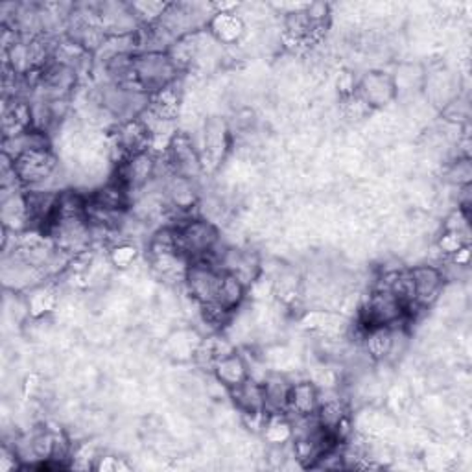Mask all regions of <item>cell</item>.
<instances>
[{
	"instance_id": "6da1fadb",
	"label": "cell",
	"mask_w": 472,
	"mask_h": 472,
	"mask_svg": "<svg viewBox=\"0 0 472 472\" xmlns=\"http://www.w3.org/2000/svg\"><path fill=\"white\" fill-rule=\"evenodd\" d=\"M176 241L180 253L190 262L218 261L220 253L216 251L220 244L218 229L201 218H187L185 221H180L176 227Z\"/></svg>"
},
{
	"instance_id": "7a4b0ae2",
	"label": "cell",
	"mask_w": 472,
	"mask_h": 472,
	"mask_svg": "<svg viewBox=\"0 0 472 472\" xmlns=\"http://www.w3.org/2000/svg\"><path fill=\"white\" fill-rule=\"evenodd\" d=\"M178 67L167 50H146L133 56V77L135 87L142 93H159L172 86L178 76Z\"/></svg>"
},
{
	"instance_id": "3957f363",
	"label": "cell",
	"mask_w": 472,
	"mask_h": 472,
	"mask_svg": "<svg viewBox=\"0 0 472 472\" xmlns=\"http://www.w3.org/2000/svg\"><path fill=\"white\" fill-rule=\"evenodd\" d=\"M406 318V306L385 290H375L360 308V327L364 331L378 327H397Z\"/></svg>"
},
{
	"instance_id": "277c9868",
	"label": "cell",
	"mask_w": 472,
	"mask_h": 472,
	"mask_svg": "<svg viewBox=\"0 0 472 472\" xmlns=\"http://www.w3.org/2000/svg\"><path fill=\"white\" fill-rule=\"evenodd\" d=\"M223 272L209 261H200V262H190L187 275H185V284L189 293L200 306H210L216 303L220 286H221Z\"/></svg>"
},
{
	"instance_id": "5b68a950",
	"label": "cell",
	"mask_w": 472,
	"mask_h": 472,
	"mask_svg": "<svg viewBox=\"0 0 472 472\" xmlns=\"http://www.w3.org/2000/svg\"><path fill=\"white\" fill-rule=\"evenodd\" d=\"M56 167V155L50 148L30 149L14 159V169L19 183L30 189H41V185H45V181L54 176Z\"/></svg>"
},
{
	"instance_id": "8992f818",
	"label": "cell",
	"mask_w": 472,
	"mask_h": 472,
	"mask_svg": "<svg viewBox=\"0 0 472 472\" xmlns=\"http://www.w3.org/2000/svg\"><path fill=\"white\" fill-rule=\"evenodd\" d=\"M167 155H169V167L174 176L185 178L189 181L200 176L201 157L189 135L176 133L169 142Z\"/></svg>"
},
{
	"instance_id": "52a82bcc",
	"label": "cell",
	"mask_w": 472,
	"mask_h": 472,
	"mask_svg": "<svg viewBox=\"0 0 472 472\" xmlns=\"http://www.w3.org/2000/svg\"><path fill=\"white\" fill-rule=\"evenodd\" d=\"M397 82L385 72L373 70L367 72L360 84L354 89V95L369 108V109H378L387 106L389 102L395 100L397 97Z\"/></svg>"
},
{
	"instance_id": "ba28073f",
	"label": "cell",
	"mask_w": 472,
	"mask_h": 472,
	"mask_svg": "<svg viewBox=\"0 0 472 472\" xmlns=\"http://www.w3.org/2000/svg\"><path fill=\"white\" fill-rule=\"evenodd\" d=\"M155 167H157L155 159L148 151L137 153L118 163L115 180L128 192H133V190H139L148 185V181L155 176Z\"/></svg>"
},
{
	"instance_id": "9c48e42d",
	"label": "cell",
	"mask_w": 472,
	"mask_h": 472,
	"mask_svg": "<svg viewBox=\"0 0 472 472\" xmlns=\"http://www.w3.org/2000/svg\"><path fill=\"white\" fill-rule=\"evenodd\" d=\"M149 142H151V131L142 122V118L122 122L115 137V148L120 153V161L128 159L131 155L148 151Z\"/></svg>"
},
{
	"instance_id": "30bf717a",
	"label": "cell",
	"mask_w": 472,
	"mask_h": 472,
	"mask_svg": "<svg viewBox=\"0 0 472 472\" xmlns=\"http://www.w3.org/2000/svg\"><path fill=\"white\" fill-rule=\"evenodd\" d=\"M416 292V306L426 308L434 304L443 290V273L434 266H417L410 270Z\"/></svg>"
},
{
	"instance_id": "8fae6325",
	"label": "cell",
	"mask_w": 472,
	"mask_h": 472,
	"mask_svg": "<svg viewBox=\"0 0 472 472\" xmlns=\"http://www.w3.org/2000/svg\"><path fill=\"white\" fill-rule=\"evenodd\" d=\"M229 393L236 408H239L244 416H266V399H264L262 382H257L253 376H250L241 385L229 389Z\"/></svg>"
},
{
	"instance_id": "7c38bea8",
	"label": "cell",
	"mask_w": 472,
	"mask_h": 472,
	"mask_svg": "<svg viewBox=\"0 0 472 472\" xmlns=\"http://www.w3.org/2000/svg\"><path fill=\"white\" fill-rule=\"evenodd\" d=\"M320 393L312 382H299L290 385L286 414L295 417H313L320 408Z\"/></svg>"
},
{
	"instance_id": "4fadbf2b",
	"label": "cell",
	"mask_w": 472,
	"mask_h": 472,
	"mask_svg": "<svg viewBox=\"0 0 472 472\" xmlns=\"http://www.w3.org/2000/svg\"><path fill=\"white\" fill-rule=\"evenodd\" d=\"M28 129H34L32 106H28L17 98H12L10 102L5 100V109H3L5 139L17 137Z\"/></svg>"
},
{
	"instance_id": "5bb4252c",
	"label": "cell",
	"mask_w": 472,
	"mask_h": 472,
	"mask_svg": "<svg viewBox=\"0 0 472 472\" xmlns=\"http://www.w3.org/2000/svg\"><path fill=\"white\" fill-rule=\"evenodd\" d=\"M216 380L225 385L227 389H232L236 385H241L244 380L251 376L248 362L236 353H229L223 358L216 360L212 365Z\"/></svg>"
},
{
	"instance_id": "9a60e30c",
	"label": "cell",
	"mask_w": 472,
	"mask_h": 472,
	"mask_svg": "<svg viewBox=\"0 0 472 472\" xmlns=\"http://www.w3.org/2000/svg\"><path fill=\"white\" fill-rule=\"evenodd\" d=\"M209 28H210L212 37L221 45H232L239 41L244 34L242 19L236 17L232 12H229V14L216 12L209 21Z\"/></svg>"
},
{
	"instance_id": "2e32d148",
	"label": "cell",
	"mask_w": 472,
	"mask_h": 472,
	"mask_svg": "<svg viewBox=\"0 0 472 472\" xmlns=\"http://www.w3.org/2000/svg\"><path fill=\"white\" fill-rule=\"evenodd\" d=\"M264 385V399H266V414H286L288 408V393L290 385L282 376L273 375L262 382Z\"/></svg>"
},
{
	"instance_id": "e0dca14e",
	"label": "cell",
	"mask_w": 472,
	"mask_h": 472,
	"mask_svg": "<svg viewBox=\"0 0 472 472\" xmlns=\"http://www.w3.org/2000/svg\"><path fill=\"white\" fill-rule=\"evenodd\" d=\"M365 349L375 360H384L389 356L391 351V340H393V329L391 327H378L364 331Z\"/></svg>"
},
{
	"instance_id": "ac0fdd59",
	"label": "cell",
	"mask_w": 472,
	"mask_h": 472,
	"mask_svg": "<svg viewBox=\"0 0 472 472\" xmlns=\"http://www.w3.org/2000/svg\"><path fill=\"white\" fill-rule=\"evenodd\" d=\"M129 6H131L133 15L137 17V21L142 19L146 23L155 25L157 21L161 19V15H163V12L167 10L169 5H161V3H133Z\"/></svg>"
},
{
	"instance_id": "d6986e66",
	"label": "cell",
	"mask_w": 472,
	"mask_h": 472,
	"mask_svg": "<svg viewBox=\"0 0 472 472\" xmlns=\"http://www.w3.org/2000/svg\"><path fill=\"white\" fill-rule=\"evenodd\" d=\"M470 178H472V169L468 159H457L448 170V181L457 187H468Z\"/></svg>"
},
{
	"instance_id": "ffe728a7",
	"label": "cell",
	"mask_w": 472,
	"mask_h": 472,
	"mask_svg": "<svg viewBox=\"0 0 472 472\" xmlns=\"http://www.w3.org/2000/svg\"><path fill=\"white\" fill-rule=\"evenodd\" d=\"M135 259H137V250L131 248V246H126V244L115 248L113 253H111V261H113V264L118 266V268H128V266H131V264L135 262Z\"/></svg>"
}]
</instances>
